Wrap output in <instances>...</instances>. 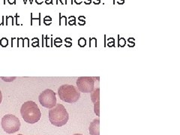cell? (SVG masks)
<instances>
[{"mask_svg":"<svg viewBox=\"0 0 180 135\" xmlns=\"http://www.w3.org/2000/svg\"><path fill=\"white\" fill-rule=\"evenodd\" d=\"M91 93H92V101L94 103V105H95L94 106L95 113L99 116V115H100V113H99V103H100V101H99V100H100V98H99V88L94 89Z\"/></svg>","mask_w":180,"mask_h":135,"instance_id":"7","label":"cell"},{"mask_svg":"<svg viewBox=\"0 0 180 135\" xmlns=\"http://www.w3.org/2000/svg\"><path fill=\"white\" fill-rule=\"evenodd\" d=\"M69 120V113L62 104H57L54 108L49 110V120L54 126L62 127L66 125Z\"/></svg>","mask_w":180,"mask_h":135,"instance_id":"2","label":"cell"},{"mask_svg":"<svg viewBox=\"0 0 180 135\" xmlns=\"http://www.w3.org/2000/svg\"><path fill=\"white\" fill-rule=\"evenodd\" d=\"M20 114L23 120L29 124L38 122L41 116L39 108L37 104L32 101H28L23 104L20 109Z\"/></svg>","mask_w":180,"mask_h":135,"instance_id":"1","label":"cell"},{"mask_svg":"<svg viewBox=\"0 0 180 135\" xmlns=\"http://www.w3.org/2000/svg\"><path fill=\"white\" fill-rule=\"evenodd\" d=\"M17 135H23V134H17Z\"/></svg>","mask_w":180,"mask_h":135,"instance_id":"21","label":"cell"},{"mask_svg":"<svg viewBox=\"0 0 180 135\" xmlns=\"http://www.w3.org/2000/svg\"><path fill=\"white\" fill-rule=\"evenodd\" d=\"M69 25L71 26H73V25H76V23H75V21H76V18H75V17H69Z\"/></svg>","mask_w":180,"mask_h":135,"instance_id":"10","label":"cell"},{"mask_svg":"<svg viewBox=\"0 0 180 135\" xmlns=\"http://www.w3.org/2000/svg\"><path fill=\"white\" fill-rule=\"evenodd\" d=\"M2 2V4H6V0H0V2Z\"/></svg>","mask_w":180,"mask_h":135,"instance_id":"19","label":"cell"},{"mask_svg":"<svg viewBox=\"0 0 180 135\" xmlns=\"http://www.w3.org/2000/svg\"><path fill=\"white\" fill-rule=\"evenodd\" d=\"M65 4H69V3H70V4H73V0H65Z\"/></svg>","mask_w":180,"mask_h":135,"instance_id":"17","label":"cell"},{"mask_svg":"<svg viewBox=\"0 0 180 135\" xmlns=\"http://www.w3.org/2000/svg\"><path fill=\"white\" fill-rule=\"evenodd\" d=\"M8 3L10 5H15L16 4V0H8Z\"/></svg>","mask_w":180,"mask_h":135,"instance_id":"13","label":"cell"},{"mask_svg":"<svg viewBox=\"0 0 180 135\" xmlns=\"http://www.w3.org/2000/svg\"><path fill=\"white\" fill-rule=\"evenodd\" d=\"M40 104L41 106L48 108V109H51L57 105V97H56V93L51 89H45L40 94L38 97Z\"/></svg>","mask_w":180,"mask_h":135,"instance_id":"5","label":"cell"},{"mask_svg":"<svg viewBox=\"0 0 180 135\" xmlns=\"http://www.w3.org/2000/svg\"><path fill=\"white\" fill-rule=\"evenodd\" d=\"M74 135H83V134H75Z\"/></svg>","mask_w":180,"mask_h":135,"instance_id":"20","label":"cell"},{"mask_svg":"<svg viewBox=\"0 0 180 135\" xmlns=\"http://www.w3.org/2000/svg\"><path fill=\"white\" fill-rule=\"evenodd\" d=\"M2 79H3V80H5V81H13V80L15 79V78H2Z\"/></svg>","mask_w":180,"mask_h":135,"instance_id":"12","label":"cell"},{"mask_svg":"<svg viewBox=\"0 0 180 135\" xmlns=\"http://www.w3.org/2000/svg\"><path fill=\"white\" fill-rule=\"evenodd\" d=\"M76 83L78 90L83 93H91L95 88V80L91 77L78 78Z\"/></svg>","mask_w":180,"mask_h":135,"instance_id":"6","label":"cell"},{"mask_svg":"<svg viewBox=\"0 0 180 135\" xmlns=\"http://www.w3.org/2000/svg\"><path fill=\"white\" fill-rule=\"evenodd\" d=\"M44 23L45 25H47V26L50 25V24L52 23L51 17H49V16H47V17H45L44 18Z\"/></svg>","mask_w":180,"mask_h":135,"instance_id":"9","label":"cell"},{"mask_svg":"<svg viewBox=\"0 0 180 135\" xmlns=\"http://www.w3.org/2000/svg\"><path fill=\"white\" fill-rule=\"evenodd\" d=\"M2 128L7 134H14L20 129V120L15 115L7 114L2 119Z\"/></svg>","mask_w":180,"mask_h":135,"instance_id":"4","label":"cell"},{"mask_svg":"<svg viewBox=\"0 0 180 135\" xmlns=\"http://www.w3.org/2000/svg\"><path fill=\"white\" fill-rule=\"evenodd\" d=\"M43 2H44V0H36V2L37 3L38 5H41V4H42Z\"/></svg>","mask_w":180,"mask_h":135,"instance_id":"14","label":"cell"},{"mask_svg":"<svg viewBox=\"0 0 180 135\" xmlns=\"http://www.w3.org/2000/svg\"><path fill=\"white\" fill-rule=\"evenodd\" d=\"M2 95L1 89H0V104L2 103Z\"/></svg>","mask_w":180,"mask_h":135,"instance_id":"18","label":"cell"},{"mask_svg":"<svg viewBox=\"0 0 180 135\" xmlns=\"http://www.w3.org/2000/svg\"><path fill=\"white\" fill-rule=\"evenodd\" d=\"M99 124H100V120L99 119H95L90 125V133L91 135H100V131H99Z\"/></svg>","mask_w":180,"mask_h":135,"instance_id":"8","label":"cell"},{"mask_svg":"<svg viewBox=\"0 0 180 135\" xmlns=\"http://www.w3.org/2000/svg\"><path fill=\"white\" fill-rule=\"evenodd\" d=\"M0 43H1L2 46L6 47V46H7V45H8V39H6V38H2L1 41H0Z\"/></svg>","mask_w":180,"mask_h":135,"instance_id":"11","label":"cell"},{"mask_svg":"<svg viewBox=\"0 0 180 135\" xmlns=\"http://www.w3.org/2000/svg\"><path fill=\"white\" fill-rule=\"evenodd\" d=\"M45 2H46V4H48V5L52 4V3H53V0H46Z\"/></svg>","mask_w":180,"mask_h":135,"instance_id":"16","label":"cell"},{"mask_svg":"<svg viewBox=\"0 0 180 135\" xmlns=\"http://www.w3.org/2000/svg\"><path fill=\"white\" fill-rule=\"evenodd\" d=\"M58 95L62 101L70 104L76 103L80 98V92L78 89L74 86L68 84H65L59 87Z\"/></svg>","mask_w":180,"mask_h":135,"instance_id":"3","label":"cell"},{"mask_svg":"<svg viewBox=\"0 0 180 135\" xmlns=\"http://www.w3.org/2000/svg\"><path fill=\"white\" fill-rule=\"evenodd\" d=\"M82 1H83V0H74L75 3H76V4H77V5L81 4V3H82Z\"/></svg>","mask_w":180,"mask_h":135,"instance_id":"15","label":"cell"}]
</instances>
